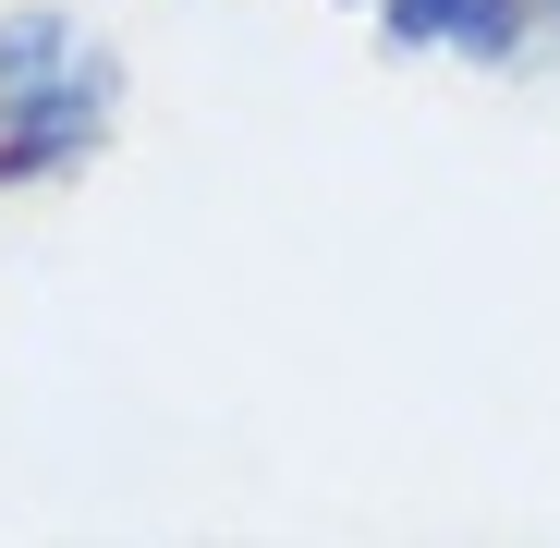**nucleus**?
<instances>
[{"mask_svg":"<svg viewBox=\"0 0 560 548\" xmlns=\"http://www.w3.org/2000/svg\"><path fill=\"white\" fill-rule=\"evenodd\" d=\"M390 37H451V49H500L512 37V0H378Z\"/></svg>","mask_w":560,"mask_h":548,"instance_id":"nucleus-1","label":"nucleus"}]
</instances>
